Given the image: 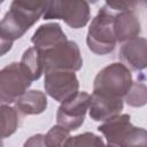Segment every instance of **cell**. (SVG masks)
<instances>
[{"label":"cell","instance_id":"cell-21","mask_svg":"<svg viewBox=\"0 0 147 147\" xmlns=\"http://www.w3.org/2000/svg\"><path fill=\"white\" fill-rule=\"evenodd\" d=\"M23 147H46L45 145V134L38 133L32 137H30L25 142Z\"/></svg>","mask_w":147,"mask_h":147},{"label":"cell","instance_id":"cell-22","mask_svg":"<svg viewBox=\"0 0 147 147\" xmlns=\"http://www.w3.org/2000/svg\"><path fill=\"white\" fill-rule=\"evenodd\" d=\"M13 47V42L11 41H8L3 38L0 37V56L7 54Z\"/></svg>","mask_w":147,"mask_h":147},{"label":"cell","instance_id":"cell-18","mask_svg":"<svg viewBox=\"0 0 147 147\" xmlns=\"http://www.w3.org/2000/svg\"><path fill=\"white\" fill-rule=\"evenodd\" d=\"M63 147H106V144L101 137L92 132H84L75 137H69Z\"/></svg>","mask_w":147,"mask_h":147},{"label":"cell","instance_id":"cell-6","mask_svg":"<svg viewBox=\"0 0 147 147\" xmlns=\"http://www.w3.org/2000/svg\"><path fill=\"white\" fill-rule=\"evenodd\" d=\"M32 80L22 69L20 62H13L0 70V106L15 102L28 91Z\"/></svg>","mask_w":147,"mask_h":147},{"label":"cell","instance_id":"cell-1","mask_svg":"<svg viewBox=\"0 0 147 147\" xmlns=\"http://www.w3.org/2000/svg\"><path fill=\"white\" fill-rule=\"evenodd\" d=\"M46 8V2L13 1L9 10L0 21V37L14 42L38 22Z\"/></svg>","mask_w":147,"mask_h":147},{"label":"cell","instance_id":"cell-20","mask_svg":"<svg viewBox=\"0 0 147 147\" xmlns=\"http://www.w3.org/2000/svg\"><path fill=\"white\" fill-rule=\"evenodd\" d=\"M121 147H147V133L144 127L134 126Z\"/></svg>","mask_w":147,"mask_h":147},{"label":"cell","instance_id":"cell-8","mask_svg":"<svg viewBox=\"0 0 147 147\" xmlns=\"http://www.w3.org/2000/svg\"><path fill=\"white\" fill-rule=\"evenodd\" d=\"M44 87L46 93L59 102H65L72 99L79 88V82L72 71H48L45 72Z\"/></svg>","mask_w":147,"mask_h":147},{"label":"cell","instance_id":"cell-4","mask_svg":"<svg viewBox=\"0 0 147 147\" xmlns=\"http://www.w3.org/2000/svg\"><path fill=\"white\" fill-rule=\"evenodd\" d=\"M91 17L90 5L86 1H46L44 20H62L72 29L85 26Z\"/></svg>","mask_w":147,"mask_h":147},{"label":"cell","instance_id":"cell-19","mask_svg":"<svg viewBox=\"0 0 147 147\" xmlns=\"http://www.w3.org/2000/svg\"><path fill=\"white\" fill-rule=\"evenodd\" d=\"M70 137V131L60 125H54L45 134L46 147H63L65 140Z\"/></svg>","mask_w":147,"mask_h":147},{"label":"cell","instance_id":"cell-17","mask_svg":"<svg viewBox=\"0 0 147 147\" xmlns=\"http://www.w3.org/2000/svg\"><path fill=\"white\" fill-rule=\"evenodd\" d=\"M125 102L130 107H142L146 105L147 101V88L145 84V76L140 75V77L136 80L132 82V85L124 96Z\"/></svg>","mask_w":147,"mask_h":147},{"label":"cell","instance_id":"cell-13","mask_svg":"<svg viewBox=\"0 0 147 147\" xmlns=\"http://www.w3.org/2000/svg\"><path fill=\"white\" fill-rule=\"evenodd\" d=\"M114 30L117 42H125L137 38L141 32L139 17L134 10H125L117 13L114 21Z\"/></svg>","mask_w":147,"mask_h":147},{"label":"cell","instance_id":"cell-7","mask_svg":"<svg viewBox=\"0 0 147 147\" xmlns=\"http://www.w3.org/2000/svg\"><path fill=\"white\" fill-rule=\"evenodd\" d=\"M91 102V94L83 91L78 92L72 99L62 102L56 113L57 125L68 131L77 130L83 125L86 111Z\"/></svg>","mask_w":147,"mask_h":147},{"label":"cell","instance_id":"cell-23","mask_svg":"<svg viewBox=\"0 0 147 147\" xmlns=\"http://www.w3.org/2000/svg\"><path fill=\"white\" fill-rule=\"evenodd\" d=\"M0 147H3V144H2V141L0 140Z\"/></svg>","mask_w":147,"mask_h":147},{"label":"cell","instance_id":"cell-9","mask_svg":"<svg viewBox=\"0 0 147 147\" xmlns=\"http://www.w3.org/2000/svg\"><path fill=\"white\" fill-rule=\"evenodd\" d=\"M131 117L127 114H119L110 119L105 121L101 125L98 126L99 132H101L106 140L107 146L110 147H121L123 141L127 138L134 125L131 123Z\"/></svg>","mask_w":147,"mask_h":147},{"label":"cell","instance_id":"cell-2","mask_svg":"<svg viewBox=\"0 0 147 147\" xmlns=\"http://www.w3.org/2000/svg\"><path fill=\"white\" fill-rule=\"evenodd\" d=\"M132 82L131 70L121 62H114L101 69L95 76L93 94L123 100L129 92Z\"/></svg>","mask_w":147,"mask_h":147},{"label":"cell","instance_id":"cell-5","mask_svg":"<svg viewBox=\"0 0 147 147\" xmlns=\"http://www.w3.org/2000/svg\"><path fill=\"white\" fill-rule=\"evenodd\" d=\"M41 55L44 62V74L55 70L76 72L80 70L83 65L80 49L74 40H67L52 49L41 52Z\"/></svg>","mask_w":147,"mask_h":147},{"label":"cell","instance_id":"cell-14","mask_svg":"<svg viewBox=\"0 0 147 147\" xmlns=\"http://www.w3.org/2000/svg\"><path fill=\"white\" fill-rule=\"evenodd\" d=\"M47 106V96L39 90L26 91L15 101L16 111L23 115H39L46 110Z\"/></svg>","mask_w":147,"mask_h":147},{"label":"cell","instance_id":"cell-15","mask_svg":"<svg viewBox=\"0 0 147 147\" xmlns=\"http://www.w3.org/2000/svg\"><path fill=\"white\" fill-rule=\"evenodd\" d=\"M20 64L32 82L38 80L44 74L42 55L36 47H30L23 53Z\"/></svg>","mask_w":147,"mask_h":147},{"label":"cell","instance_id":"cell-12","mask_svg":"<svg viewBox=\"0 0 147 147\" xmlns=\"http://www.w3.org/2000/svg\"><path fill=\"white\" fill-rule=\"evenodd\" d=\"M123 107L124 103L122 99H111L92 94L88 113L92 119L96 122H105L119 115L123 110Z\"/></svg>","mask_w":147,"mask_h":147},{"label":"cell","instance_id":"cell-3","mask_svg":"<svg viewBox=\"0 0 147 147\" xmlns=\"http://www.w3.org/2000/svg\"><path fill=\"white\" fill-rule=\"evenodd\" d=\"M115 15L116 13L103 5L92 20L86 37V44L91 52L106 55L115 49L117 44L114 30Z\"/></svg>","mask_w":147,"mask_h":147},{"label":"cell","instance_id":"cell-11","mask_svg":"<svg viewBox=\"0 0 147 147\" xmlns=\"http://www.w3.org/2000/svg\"><path fill=\"white\" fill-rule=\"evenodd\" d=\"M68 40L67 34L63 32L59 23L41 24L33 33L31 42L40 52L52 49Z\"/></svg>","mask_w":147,"mask_h":147},{"label":"cell","instance_id":"cell-10","mask_svg":"<svg viewBox=\"0 0 147 147\" xmlns=\"http://www.w3.org/2000/svg\"><path fill=\"white\" fill-rule=\"evenodd\" d=\"M118 56L121 63L127 69L140 71L147 67V42L142 37H137L123 42L119 48Z\"/></svg>","mask_w":147,"mask_h":147},{"label":"cell","instance_id":"cell-16","mask_svg":"<svg viewBox=\"0 0 147 147\" xmlns=\"http://www.w3.org/2000/svg\"><path fill=\"white\" fill-rule=\"evenodd\" d=\"M18 126V114L15 108L0 106V140L14 134Z\"/></svg>","mask_w":147,"mask_h":147}]
</instances>
